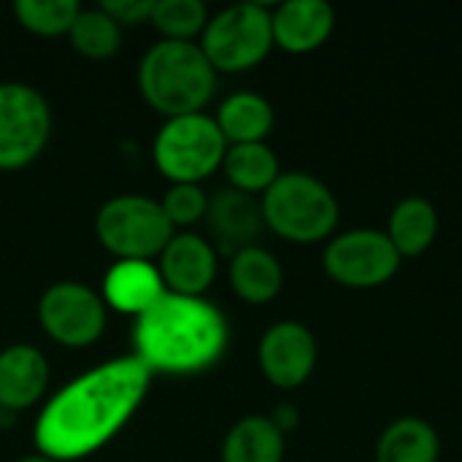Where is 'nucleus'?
I'll use <instances>...</instances> for the list:
<instances>
[{"label": "nucleus", "mask_w": 462, "mask_h": 462, "mask_svg": "<svg viewBox=\"0 0 462 462\" xmlns=\"http://www.w3.org/2000/svg\"><path fill=\"white\" fill-rule=\"evenodd\" d=\"M401 254L384 230L357 227L336 233L322 252L328 279L346 290H376L393 282L401 271Z\"/></svg>", "instance_id": "obj_8"}, {"label": "nucleus", "mask_w": 462, "mask_h": 462, "mask_svg": "<svg viewBox=\"0 0 462 462\" xmlns=\"http://www.w3.org/2000/svg\"><path fill=\"white\" fill-rule=\"evenodd\" d=\"M160 206L173 227H192L206 217L208 195L200 184H171Z\"/></svg>", "instance_id": "obj_26"}, {"label": "nucleus", "mask_w": 462, "mask_h": 462, "mask_svg": "<svg viewBox=\"0 0 462 462\" xmlns=\"http://www.w3.org/2000/svg\"><path fill=\"white\" fill-rule=\"evenodd\" d=\"M273 46L287 54L322 49L336 30V8L328 0H287L271 11Z\"/></svg>", "instance_id": "obj_14"}, {"label": "nucleus", "mask_w": 462, "mask_h": 462, "mask_svg": "<svg viewBox=\"0 0 462 462\" xmlns=\"http://www.w3.org/2000/svg\"><path fill=\"white\" fill-rule=\"evenodd\" d=\"M222 171L233 189L263 198V192L282 176L276 152L268 143H238L227 146Z\"/></svg>", "instance_id": "obj_22"}, {"label": "nucleus", "mask_w": 462, "mask_h": 462, "mask_svg": "<svg viewBox=\"0 0 462 462\" xmlns=\"http://www.w3.org/2000/svg\"><path fill=\"white\" fill-rule=\"evenodd\" d=\"M49 387V360L30 344L0 352V409L19 414L32 409Z\"/></svg>", "instance_id": "obj_15"}, {"label": "nucleus", "mask_w": 462, "mask_h": 462, "mask_svg": "<svg viewBox=\"0 0 462 462\" xmlns=\"http://www.w3.org/2000/svg\"><path fill=\"white\" fill-rule=\"evenodd\" d=\"M38 322L60 346H92L106 330L103 295L79 282H57L38 300Z\"/></svg>", "instance_id": "obj_10"}, {"label": "nucleus", "mask_w": 462, "mask_h": 462, "mask_svg": "<svg viewBox=\"0 0 462 462\" xmlns=\"http://www.w3.org/2000/svg\"><path fill=\"white\" fill-rule=\"evenodd\" d=\"M16 462H57L51 460V457H46V455H30V457H22V460Z\"/></svg>", "instance_id": "obj_29"}, {"label": "nucleus", "mask_w": 462, "mask_h": 462, "mask_svg": "<svg viewBox=\"0 0 462 462\" xmlns=\"http://www.w3.org/2000/svg\"><path fill=\"white\" fill-rule=\"evenodd\" d=\"M265 227L282 241L311 246L328 244L341 222L336 192L306 171H282V176L260 198Z\"/></svg>", "instance_id": "obj_4"}, {"label": "nucleus", "mask_w": 462, "mask_h": 462, "mask_svg": "<svg viewBox=\"0 0 462 462\" xmlns=\"http://www.w3.org/2000/svg\"><path fill=\"white\" fill-rule=\"evenodd\" d=\"M133 346L152 376H198L222 363L230 325L217 303L165 292L135 319Z\"/></svg>", "instance_id": "obj_2"}, {"label": "nucleus", "mask_w": 462, "mask_h": 462, "mask_svg": "<svg viewBox=\"0 0 462 462\" xmlns=\"http://www.w3.org/2000/svg\"><path fill=\"white\" fill-rule=\"evenodd\" d=\"M81 5L76 0H16L14 3V16L16 22L41 38H57L68 35L76 14Z\"/></svg>", "instance_id": "obj_25"}, {"label": "nucleus", "mask_w": 462, "mask_h": 462, "mask_svg": "<svg viewBox=\"0 0 462 462\" xmlns=\"http://www.w3.org/2000/svg\"><path fill=\"white\" fill-rule=\"evenodd\" d=\"M441 436L422 417H401L390 422L376 441V462H439Z\"/></svg>", "instance_id": "obj_20"}, {"label": "nucleus", "mask_w": 462, "mask_h": 462, "mask_svg": "<svg viewBox=\"0 0 462 462\" xmlns=\"http://www.w3.org/2000/svg\"><path fill=\"white\" fill-rule=\"evenodd\" d=\"M149 22L162 41H195L208 24V8L200 0H154Z\"/></svg>", "instance_id": "obj_24"}, {"label": "nucleus", "mask_w": 462, "mask_h": 462, "mask_svg": "<svg viewBox=\"0 0 462 462\" xmlns=\"http://www.w3.org/2000/svg\"><path fill=\"white\" fill-rule=\"evenodd\" d=\"M200 49L217 73H246L273 49L271 8L263 3H236L208 16Z\"/></svg>", "instance_id": "obj_6"}, {"label": "nucleus", "mask_w": 462, "mask_h": 462, "mask_svg": "<svg viewBox=\"0 0 462 462\" xmlns=\"http://www.w3.org/2000/svg\"><path fill=\"white\" fill-rule=\"evenodd\" d=\"M217 125L227 141V146L238 143H265L273 133L276 111L268 97L257 92H236L217 108Z\"/></svg>", "instance_id": "obj_19"}, {"label": "nucleus", "mask_w": 462, "mask_h": 462, "mask_svg": "<svg viewBox=\"0 0 462 462\" xmlns=\"http://www.w3.org/2000/svg\"><path fill=\"white\" fill-rule=\"evenodd\" d=\"M441 214L436 203L425 195H409L398 200L387 219V238L393 241L401 260L422 257L439 238Z\"/></svg>", "instance_id": "obj_17"}, {"label": "nucleus", "mask_w": 462, "mask_h": 462, "mask_svg": "<svg viewBox=\"0 0 462 462\" xmlns=\"http://www.w3.org/2000/svg\"><path fill=\"white\" fill-rule=\"evenodd\" d=\"M95 233L100 246L114 257L152 263V257H160L173 238V225L160 200L146 195H116L100 206Z\"/></svg>", "instance_id": "obj_7"}, {"label": "nucleus", "mask_w": 462, "mask_h": 462, "mask_svg": "<svg viewBox=\"0 0 462 462\" xmlns=\"http://www.w3.org/2000/svg\"><path fill=\"white\" fill-rule=\"evenodd\" d=\"M152 374L135 357H116L65 384L38 414V455L57 462L84 460L103 449L138 411Z\"/></svg>", "instance_id": "obj_1"}, {"label": "nucleus", "mask_w": 462, "mask_h": 462, "mask_svg": "<svg viewBox=\"0 0 462 462\" xmlns=\"http://www.w3.org/2000/svg\"><path fill=\"white\" fill-rule=\"evenodd\" d=\"M287 436L271 417L249 414L238 420L222 444V462H284Z\"/></svg>", "instance_id": "obj_21"}, {"label": "nucleus", "mask_w": 462, "mask_h": 462, "mask_svg": "<svg viewBox=\"0 0 462 462\" xmlns=\"http://www.w3.org/2000/svg\"><path fill=\"white\" fill-rule=\"evenodd\" d=\"M203 222L208 233L214 236V244L219 246V252H227L230 257L241 249L257 246V238L265 230L260 198L246 195L233 187H225L208 198Z\"/></svg>", "instance_id": "obj_13"}, {"label": "nucleus", "mask_w": 462, "mask_h": 462, "mask_svg": "<svg viewBox=\"0 0 462 462\" xmlns=\"http://www.w3.org/2000/svg\"><path fill=\"white\" fill-rule=\"evenodd\" d=\"M70 46L87 60H108L122 46V27L100 8H81L68 30Z\"/></svg>", "instance_id": "obj_23"}, {"label": "nucleus", "mask_w": 462, "mask_h": 462, "mask_svg": "<svg viewBox=\"0 0 462 462\" xmlns=\"http://www.w3.org/2000/svg\"><path fill=\"white\" fill-rule=\"evenodd\" d=\"M51 135L46 97L22 81L0 84V171L27 168L41 157Z\"/></svg>", "instance_id": "obj_9"}, {"label": "nucleus", "mask_w": 462, "mask_h": 462, "mask_svg": "<svg viewBox=\"0 0 462 462\" xmlns=\"http://www.w3.org/2000/svg\"><path fill=\"white\" fill-rule=\"evenodd\" d=\"M319 360V346L314 333L295 319H282L271 325L257 344V365L268 384L276 390L303 387Z\"/></svg>", "instance_id": "obj_11"}, {"label": "nucleus", "mask_w": 462, "mask_h": 462, "mask_svg": "<svg viewBox=\"0 0 462 462\" xmlns=\"http://www.w3.org/2000/svg\"><path fill=\"white\" fill-rule=\"evenodd\" d=\"M271 422L287 436V433L298 430V425H300V411H298V406H292V403H279V406L271 411Z\"/></svg>", "instance_id": "obj_28"}, {"label": "nucleus", "mask_w": 462, "mask_h": 462, "mask_svg": "<svg viewBox=\"0 0 462 462\" xmlns=\"http://www.w3.org/2000/svg\"><path fill=\"white\" fill-rule=\"evenodd\" d=\"M157 271L168 292L203 298V292L214 284L219 271L217 246L203 236L179 233L162 249Z\"/></svg>", "instance_id": "obj_12"}, {"label": "nucleus", "mask_w": 462, "mask_h": 462, "mask_svg": "<svg viewBox=\"0 0 462 462\" xmlns=\"http://www.w3.org/2000/svg\"><path fill=\"white\" fill-rule=\"evenodd\" d=\"M100 8L119 24V27H135L152 19L154 0H103Z\"/></svg>", "instance_id": "obj_27"}, {"label": "nucleus", "mask_w": 462, "mask_h": 462, "mask_svg": "<svg viewBox=\"0 0 462 462\" xmlns=\"http://www.w3.org/2000/svg\"><path fill=\"white\" fill-rule=\"evenodd\" d=\"M227 279L233 292L249 306L271 303L284 287V268L265 246H249L230 257Z\"/></svg>", "instance_id": "obj_18"}, {"label": "nucleus", "mask_w": 462, "mask_h": 462, "mask_svg": "<svg viewBox=\"0 0 462 462\" xmlns=\"http://www.w3.org/2000/svg\"><path fill=\"white\" fill-rule=\"evenodd\" d=\"M227 141L208 114H187L165 119L160 127L152 157L157 171L171 184H200L225 162Z\"/></svg>", "instance_id": "obj_5"}, {"label": "nucleus", "mask_w": 462, "mask_h": 462, "mask_svg": "<svg viewBox=\"0 0 462 462\" xmlns=\"http://www.w3.org/2000/svg\"><path fill=\"white\" fill-rule=\"evenodd\" d=\"M157 265L146 260H116L103 279V303L127 317L146 314L165 295Z\"/></svg>", "instance_id": "obj_16"}, {"label": "nucleus", "mask_w": 462, "mask_h": 462, "mask_svg": "<svg viewBox=\"0 0 462 462\" xmlns=\"http://www.w3.org/2000/svg\"><path fill=\"white\" fill-rule=\"evenodd\" d=\"M138 89L165 119L203 114L217 92V70L195 41H157L138 65Z\"/></svg>", "instance_id": "obj_3"}]
</instances>
